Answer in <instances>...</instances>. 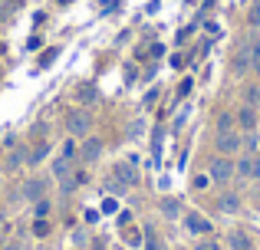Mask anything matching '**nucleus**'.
Instances as JSON below:
<instances>
[{"mask_svg": "<svg viewBox=\"0 0 260 250\" xmlns=\"http://www.w3.org/2000/svg\"><path fill=\"white\" fill-rule=\"evenodd\" d=\"M46 188H50V181H46V178H30L23 185V198L26 201H40L46 194Z\"/></svg>", "mask_w": 260, "mask_h": 250, "instance_id": "obj_6", "label": "nucleus"}, {"mask_svg": "<svg viewBox=\"0 0 260 250\" xmlns=\"http://www.w3.org/2000/svg\"><path fill=\"white\" fill-rule=\"evenodd\" d=\"M102 211H106V214H115V211H119V204H115V198H106V201H102Z\"/></svg>", "mask_w": 260, "mask_h": 250, "instance_id": "obj_27", "label": "nucleus"}, {"mask_svg": "<svg viewBox=\"0 0 260 250\" xmlns=\"http://www.w3.org/2000/svg\"><path fill=\"white\" fill-rule=\"evenodd\" d=\"M102 158V141L99 138H83V145H79V161L83 165H92V161Z\"/></svg>", "mask_w": 260, "mask_h": 250, "instance_id": "obj_4", "label": "nucleus"}, {"mask_svg": "<svg viewBox=\"0 0 260 250\" xmlns=\"http://www.w3.org/2000/svg\"><path fill=\"white\" fill-rule=\"evenodd\" d=\"M228 247L231 250H254V244H250V237L244 231H231L228 234Z\"/></svg>", "mask_w": 260, "mask_h": 250, "instance_id": "obj_11", "label": "nucleus"}, {"mask_svg": "<svg viewBox=\"0 0 260 250\" xmlns=\"http://www.w3.org/2000/svg\"><path fill=\"white\" fill-rule=\"evenodd\" d=\"M50 148H53V141H46V138H43V141H37V145H33V152H26V165H30V168H33V165H40V161L50 155Z\"/></svg>", "mask_w": 260, "mask_h": 250, "instance_id": "obj_9", "label": "nucleus"}, {"mask_svg": "<svg viewBox=\"0 0 260 250\" xmlns=\"http://www.w3.org/2000/svg\"><path fill=\"white\" fill-rule=\"evenodd\" d=\"M20 165H26V152H13L10 158H7V165H4V168H7V171H17Z\"/></svg>", "mask_w": 260, "mask_h": 250, "instance_id": "obj_17", "label": "nucleus"}, {"mask_svg": "<svg viewBox=\"0 0 260 250\" xmlns=\"http://www.w3.org/2000/svg\"><path fill=\"white\" fill-rule=\"evenodd\" d=\"M161 218H168V221H178L181 218V201L178 198H161Z\"/></svg>", "mask_w": 260, "mask_h": 250, "instance_id": "obj_10", "label": "nucleus"}, {"mask_svg": "<svg viewBox=\"0 0 260 250\" xmlns=\"http://www.w3.org/2000/svg\"><path fill=\"white\" fill-rule=\"evenodd\" d=\"M66 132L73 135V138H89V132H92V116H89L86 109H76L66 116Z\"/></svg>", "mask_w": 260, "mask_h": 250, "instance_id": "obj_1", "label": "nucleus"}, {"mask_svg": "<svg viewBox=\"0 0 260 250\" xmlns=\"http://www.w3.org/2000/svg\"><path fill=\"white\" fill-rule=\"evenodd\" d=\"M112 178H115V181H122L125 188L139 185V171H135L132 165H115V168H112Z\"/></svg>", "mask_w": 260, "mask_h": 250, "instance_id": "obj_7", "label": "nucleus"}, {"mask_svg": "<svg viewBox=\"0 0 260 250\" xmlns=\"http://www.w3.org/2000/svg\"><path fill=\"white\" fill-rule=\"evenodd\" d=\"M257 145H260V138H257V128H254V132L244 135V152H247V155H257Z\"/></svg>", "mask_w": 260, "mask_h": 250, "instance_id": "obj_18", "label": "nucleus"}, {"mask_svg": "<svg viewBox=\"0 0 260 250\" xmlns=\"http://www.w3.org/2000/svg\"><path fill=\"white\" fill-rule=\"evenodd\" d=\"M214 148H217V155H228V158H234V155L244 148V135L234 132V128H231V132H217Z\"/></svg>", "mask_w": 260, "mask_h": 250, "instance_id": "obj_2", "label": "nucleus"}, {"mask_svg": "<svg viewBox=\"0 0 260 250\" xmlns=\"http://www.w3.org/2000/svg\"><path fill=\"white\" fill-rule=\"evenodd\" d=\"M231 128H234V116H228V112H224V116L217 119V132H231Z\"/></svg>", "mask_w": 260, "mask_h": 250, "instance_id": "obj_23", "label": "nucleus"}, {"mask_svg": "<svg viewBox=\"0 0 260 250\" xmlns=\"http://www.w3.org/2000/svg\"><path fill=\"white\" fill-rule=\"evenodd\" d=\"M145 247H148V250H161V244H158V237H155L152 227H145Z\"/></svg>", "mask_w": 260, "mask_h": 250, "instance_id": "obj_21", "label": "nucleus"}, {"mask_svg": "<svg viewBox=\"0 0 260 250\" xmlns=\"http://www.w3.org/2000/svg\"><path fill=\"white\" fill-rule=\"evenodd\" d=\"M161 250H165V247H161Z\"/></svg>", "mask_w": 260, "mask_h": 250, "instance_id": "obj_33", "label": "nucleus"}, {"mask_svg": "<svg viewBox=\"0 0 260 250\" xmlns=\"http://www.w3.org/2000/svg\"><path fill=\"white\" fill-rule=\"evenodd\" d=\"M59 56V50H46L43 56H40V66H46V63H53V59Z\"/></svg>", "mask_w": 260, "mask_h": 250, "instance_id": "obj_28", "label": "nucleus"}, {"mask_svg": "<svg viewBox=\"0 0 260 250\" xmlns=\"http://www.w3.org/2000/svg\"><path fill=\"white\" fill-rule=\"evenodd\" d=\"M4 250H20V244H7V247H4Z\"/></svg>", "mask_w": 260, "mask_h": 250, "instance_id": "obj_32", "label": "nucleus"}, {"mask_svg": "<svg viewBox=\"0 0 260 250\" xmlns=\"http://www.w3.org/2000/svg\"><path fill=\"white\" fill-rule=\"evenodd\" d=\"M217 207H221L224 214H237L241 211V198H237V194H221V198H217Z\"/></svg>", "mask_w": 260, "mask_h": 250, "instance_id": "obj_12", "label": "nucleus"}, {"mask_svg": "<svg viewBox=\"0 0 260 250\" xmlns=\"http://www.w3.org/2000/svg\"><path fill=\"white\" fill-rule=\"evenodd\" d=\"M50 201H46V198H40V201H33V211H37V218H46V214H50Z\"/></svg>", "mask_w": 260, "mask_h": 250, "instance_id": "obj_19", "label": "nucleus"}, {"mask_svg": "<svg viewBox=\"0 0 260 250\" xmlns=\"http://www.w3.org/2000/svg\"><path fill=\"white\" fill-rule=\"evenodd\" d=\"M208 174H211V181H214V185H228V181L234 178V158H228V155H217V158L211 161Z\"/></svg>", "mask_w": 260, "mask_h": 250, "instance_id": "obj_3", "label": "nucleus"}, {"mask_svg": "<svg viewBox=\"0 0 260 250\" xmlns=\"http://www.w3.org/2000/svg\"><path fill=\"white\" fill-rule=\"evenodd\" d=\"M250 171H254V155H241V158L234 161V174H241V178H250Z\"/></svg>", "mask_w": 260, "mask_h": 250, "instance_id": "obj_13", "label": "nucleus"}, {"mask_svg": "<svg viewBox=\"0 0 260 250\" xmlns=\"http://www.w3.org/2000/svg\"><path fill=\"white\" fill-rule=\"evenodd\" d=\"M106 191H112V194H122V191H125V185H122V181H115L112 174H109V178H106Z\"/></svg>", "mask_w": 260, "mask_h": 250, "instance_id": "obj_24", "label": "nucleus"}, {"mask_svg": "<svg viewBox=\"0 0 260 250\" xmlns=\"http://www.w3.org/2000/svg\"><path fill=\"white\" fill-rule=\"evenodd\" d=\"M73 171V158H63V155H59V158H53V178H63V174H70Z\"/></svg>", "mask_w": 260, "mask_h": 250, "instance_id": "obj_15", "label": "nucleus"}, {"mask_svg": "<svg viewBox=\"0 0 260 250\" xmlns=\"http://www.w3.org/2000/svg\"><path fill=\"white\" fill-rule=\"evenodd\" d=\"M234 122L241 125L244 132H254V128H257V109H254V105H244V109L234 116Z\"/></svg>", "mask_w": 260, "mask_h": 250, "instance_id": "obj_8", "label": "nucleus"}, {"mask_svg": "<svg viewBox=\"0 0 260 250\" xmlns=\"http://www.w3.org/2000/svg\"><path fill=\"white\" fill-rule=\"evenodd\" d=\"M184 227H188L191 234H198V237H201V234H211V221L204 218V214H198V211L184 214Z\"/></svg>", "mask_w": 260, "mask_h": 250, "instance_id": "obj_5", "label": "nucleus"}, {"mask_svg": "<svg viewBox=\"0 0 260 250\" xmlns=\"http://www.w3.org/2000/svg\"><path fill=\"white\" fill-rule=\"evenodd\" d=\"M247 20H250V26H260V0H254V7H250Z\"/></svg>", "mask_w": 260, "mask_h": 250, "instance_id": "obj_25", "label": "nucleus"}, {"mask_svg": "<svg viewBox=\"0 0 260 250\" xmlns=\"http://www.w3.org/2000/svg\"><path fill=\"white\" fill-rule=\"evenodd\" d=\"M250 69L260 73V40H257L254 46H250Z\"/></svg>", "mask_w": 260, "mask_h": 250, "instance_id": "obj_20", "label": "nucleus"}, {"mask_svg": "<svg viewBox=\"0 0 260 250\" xmlns=\"http://www.w3.org/2000/svg\"><path fill=\"white\" fill-rule=\"evenodd\" d=\"M211 185V174H198L194 178V188H208Z\"/></svg>", "mask_w": 260, "mask_h": 250, "instance_id": "obj_30", "label": "nucleus"}, {"mask_svg": "<svg viewBox=\"0 0 260 250\" xmlns=\"http://www.w3.org/2000/svg\"><path fill=\"white\" fill-rule=\"evenodd\" d=\"M247 105L260 109V86H250V89H247Z\"/></svg>", "mask_w": 260, "mask_h": 250, "instance_id": "obj_22", "label": "nucleus"}, {"mask_svg": "<svg viewBox=\"0 0 260 250\" xmlns=\"http://www.w3.org/2000/svg\"><path fill=\"white\" fill-rule=\"evenodd\" d=\"M73 99H76L79 105H92V102H95V89H92V86H76Z\"/></svg>", "mask_w": 260, "mask_h": 250, "instance_id": "obj_14", "label": "nucleus"}, {"mask_svg": "<svg viewBox=\"0 0 260 250\" xmlns=\"http://www.w3.org/2000/svg\"><path fill=\"white\" fill-rule=\"evenodd\" d=\"M247 69H250V46L234 56V73H247Z\"/></svg>", "mask_w": 260, "mask_h": 250, "instance_id": "obj_16", "label": "nucleus"}, {"mask_svg": "<svg viewBox=\"0 0 260 250\" xmlns=\"http://www.w3.org/2000/svg\"><path fill=\"white\" fill-rule=\"evenodd\" d=\"M33 231H37L40 237H46V234H50V221H46V218H37V224H33Z\"/></svg>", "mask_w": 260, "mask_h": 250, "instance_id": "obj_26", "label": "nucleus"}, {"mask_svg": "<svg viewBox=\"0 0 260 250\" xmlns=\"http://www.w3.org/2000/svg\"><path fill=\"white\" fill-rule=\"evenodd\" d=\"M250 178H257V181H260V152L254 155V171H250Z\"/></svg>", "mask_w": 260, "mask_h": 250, "instance_id": "obj_31", "label": "nucleus"}, {"mask_svg": "<svg viewBox=\"0 0 260 250\" xmlns=\"http://www.w3.org/2000/svg\"><path fill=\"white\" fill-rule=\"evenodd\" d=\"M194 250H221V244H217V240H201Z\"/></svg>", "mask_w": 260, "mask_h": 250, "instance_id": "obj_29", "label": "nucleus"}]
</instances>
